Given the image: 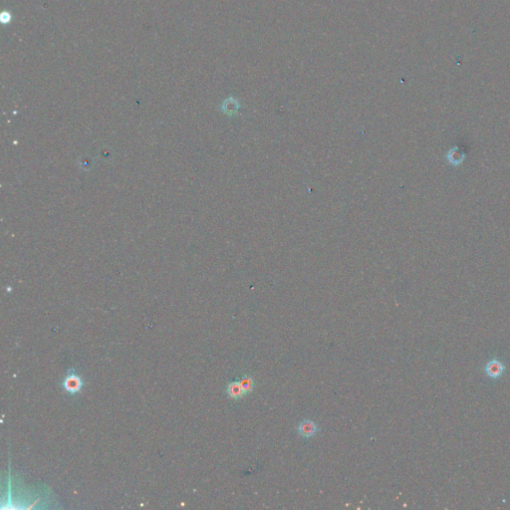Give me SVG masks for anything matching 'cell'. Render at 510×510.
<instances>
[{
	"label": "cell",
	"mask_w": 510,
	"mask_h": 510,
	"mask_svg": "<svg viewBox=\"0 0 510 510\" xmlns=\"http://www.w3.org/2000/svg\"><path fill=\"white\" fill-rule=\"evenodd\" d=\"M296 431L302 439L309 440L315 437L320 432V428L317 425V423L314 422L313 420L305 419L298 424Z\"/></svg>",
	"instance_id": "7a4b0ae2"
},
{
	"label": "cell",
	"mask_w": 510,
	"mask_h": 510,
	"mask_svg": "<svg viewBox=\"0 0 510 510\" xmlns=\"http://www.w3.org/2000/svg\"><path fill=\"white\" fill-rule=\"evenodd\" d=\"M84 386L85 381L75 368L68 369L61 381V388L63 391L72 397L79 395Z\"/></svg>",
	"instance_id": "6da1fadb"
},
{
	"label": "cell",
	"mask_w": 510,
	"mask_h": 510,
	"mask_svg": "<svg viewBox=\"0 0 510 510\" xmlns=\"http://www.w3.org/2000/svg\"><path fill=\"white\" fill-rule=\"evenodd\" d=\"M11 20H12V15H11V13H10V12H8V11H3V12L1 13V15H0V21H1V23H2L3 25H7V24H9V23L11 22Z\"/></svg>",
	"instance_id": "8992f818"
},
{
	"label": "cell",
	"mask_w": 510,
	"mask_h": 510,
	"mask_svg": "<svg viewBox=\"0 0 510 510\" xmlns=\"http://www.w3.org/2000/svg\"><path fill=\"white\" fill-rule=\"evenodd\" d=\"M506 365L499 359L490 360L485 367V374L493 380H498L503 377L506 372Z\"/></svg>",
	"instance_id": "3957f363"
},
{
	"label": "cell",
	"mask_w": 510,
	"mask_h": 510,
	"mask_svg": "<svg viewBox=\"0 0 510 510\" xmlns=\"http://www.w3.org/2000/svg\"><path fill=\"white\" fill-rule=\"evenodd\" d=\"M226 394L231 400H234V401L241 400L243 397L246 396V393L244 392L239 380L232 381L227 384Z\"/></svg>",
	"instance_id": "277c9868"
},
{
	"label": "cell",
	"mask_w": 510,
	"mask_h": 510,
	"mask_svg": "<svg viewBox=\"0 0 510 510\" xmlns=\"http://www.w3.org/2000/svg\"><path fill=\"white\" fill-rule=\"evenodd\" d=\"M239 382L244 390V392L246 393V395L250 394L253 390H254V387H255V381H254V378L250 375H243L240 379H239Z\"/></svg>",
	"instance_id": "5b68a950"
}]
</instances>
